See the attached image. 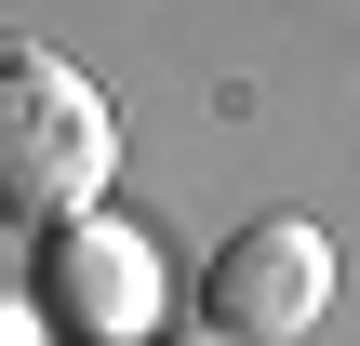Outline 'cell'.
<instances>
[{
  "mask_svg": "<svg viewBox=\"0 0 360 346\" xmlns=\"http://www.w3.org/2000/svg\"><path fill=\"white\" fill-rule=\"evenodd\" d=\"M107 173H120V120L107 93L13 40L0 53V227H67V213H107Z\"/></svg>",
  "mask_w": 360,
  "mask_h": 346,
  "instance_id": "obj_1",
  "label": "cell"
},
{
  "mask_svg": "<svg viewBox=\"0 0 360 346\" xmlns=\"http://www.w3.org/2000/svg\"><path fill=\"white\" fill-rule=\"evenodd\" d=\"M40 307L67 346H160V240L120 227V213H67L40 227Z\"/></svg>",
  "mask_w": 360,
  "mask_h": 346,
  "instance_id": "obj_2",
  "label": "cell"
},
{
  "mask_svg": "<svg viewBox=\"0 0 360 346\" xmlns=\"http://www.w3.org/2000/svg\"><path fill=\"white\" fill-rule=\"evenodd\" d=\"M321 307H334V240H321L307 213H254V227H227L214 267H200V320L240 333V346H294Z\"/></svg>",
  "mask_w": 360,
  "mask_h": 346,
  "instance_id": "obj_3",
  "label": "cell"
},
{
  "mask_svg": "<svg viewBox=\"0 0 360 346\" xmlns=\"http://www.w3.org/2000/svg\"><path fill=\"white\" fill-rule=\"evenodd\" d=\"M160 346H240V333H214V320H200V333H160Z\"/></svg>",
  "mask_w": 360,
  "mask_h": 346,
  "instance_id": "obj_4",
  "label": "cell"
}]
</instances>
